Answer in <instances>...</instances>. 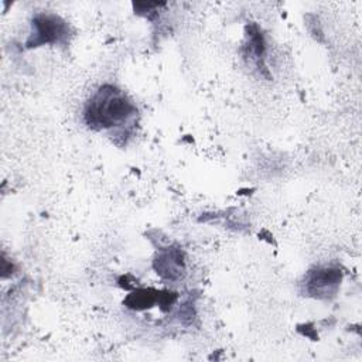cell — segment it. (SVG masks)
I'll list each match as a JSON object with an SVG mask.
<instances>
[{"label":"cell","instance_id":"3957f363","mask_svg":"<svg viewBox=\"0 0 362 362\" xmlns=\"http://www.w3.org/2000/svg\"><path fill=\"white\" fill-rule=\"evenodd\" d=\"M341 281V272L332 267L315 269L308 274L307 291L320 298H327L335 294Z\"/></svg>","mask_w":362,"mask_h":362},{"label":"cell","instance_id":"7a4b0ae2","mask_svg":"<svg viewBox=\"0 0 362 362\" xmlns=\"http://www.w3.org/2000/svg\"><path fill=\"white\" fill-rule=\"evenodd\" d=\"M33 35L27 41V47H38L52 44L62 40L66 34V24L58 16L38 14L33 20Z\"/></svg>","mask_w":362,"mask_h":362},{"label":"cell","instance_id":"6da1fadb","mask_svg":"<svg viewBox=\"0 0 362 362\" xmlns=\"http://www.w3.org/2000/svg\"><path fill=\"white\" fill-rule=\"evenodd\" d=\"M134 113V106L123 92L112 85L102 86L88 102L85 120L90 127H112Z\"/></svg>","mask_w":362,"mask_h":362},{"label":"cell","instance_id":"277c9868","mask_svg":"<svg viewBox=\"0 0 362 362\" xmlns=\"http://www.w3.org/2000/svg\"><path fill=\"white\" fill-rule=\"evenodd\" d=\"M157 274L167 280H177L184 273V255L180 249H165L154 260Z\"/></svg>","mask_w":362,"mask_h":362},{"label":"cell","instance_id":"8992f818","mask_svg":"<svg viewBox=\"0 0 362 362\" xmlns=\"http://www.w3.org/2000/svg\"><path fill=\"white\" fill-rule=\"evenodd\" d=\"M177 300V294L171 293V291H160L158 293V300L157 303L161 305L163 310L171 307V304Z\"/></svg>","mask_w":362,"mask_h":362},{"label":"cell","instance_id":"5b68a950","mask_svg":"<svg viewBox=\"0 0 362 362\" xmlns=\"http://www.w3.org/2000/svg\"><path fill=\"white\" fill-rule=\"evenodd\" d=\"M158 293L154 288H136L126 298L124 305L132 310H146L153 307L158 300Z\"/></svg>","mask_w":362,"mask_h":362}]
</instances>
